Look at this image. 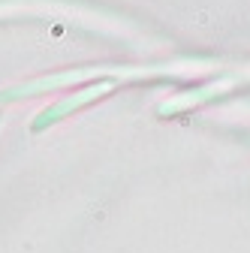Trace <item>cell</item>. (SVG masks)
Returning a JSON list of instances; mask_svg holds the SVG:
<instances>
[{
	"label": "cell",
	"instance_id": "6da1fadb",
	"mask_svg": "<svg viewBox=\"0 0 250 253\" xmlns=\"http://www.w3.org/2000/svg\"><path fill=\"white\" fill-rule=\"evenodd\" d=\"M103 90H109V84H97V87H90V90H82L79 97H70V100H64V103H57L54 109H48V112H42L37 121H34V130H42L45 124H54L60 115H67L70 109H76V106H82V103H87V100H93V97H100Z\"/></svg>",
	"mask_w": 250,
	"mask_h": 253
}]
</instances>
